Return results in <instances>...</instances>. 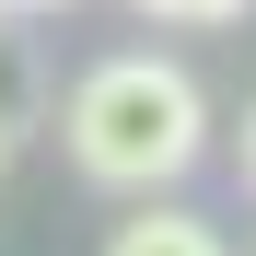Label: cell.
Masks as SVG:
<instances>
[{
	"instance_id": "6",
	"label": "cell",
	"mask_w": 256,
	"mask_h": 256,
	"mask_svg": "<svg viewBox=\"0 0 256 256\" xmlns=\"http://www.w3.org/2000/svg\"><path fill=\"white\" fill-rule=\"evenodd\" d=\"M35 12H58V0H35Z\"/></svg>"
},
{
	"instance_id": "2",
	"label": "cell",
	"mask_w": 256,
	"mask_h": 256,
	"mask_svg": "<svg viewBox=\"0 0 256 256\" xmlns=\"http://www.w3.org/2000/svg\"><path fill=\"white\" fill-rule=\"evenodd\" d=\"M105 256H233V244L210 233L198 210H175V198H140V222H116V233H105Z\"/></svg>"
},
{
	"instance_id": "4",
	"label": "cell",
	"mask_w": 256,
	"mask_h": 256,
	"mask_svg": "<svg viewBox=\"0 0 256 256\" xmlns=\"http://www.w3.org/2000/svg\"><path fill=\"white\" fill-rule=\"evenodd\" d=\"M233 163H244V186H256V105H244V128H233Z\"/></svg>"
},
{
	"instance_id": "1",
	"label": "cell",
	"mask_w": 256,
	"mask_h": 256,
	"mask_svg": "<svg viewBox=\"0 0 256 256\" xmlns=\"http://www.w3.org/2000/svg\"><path fill=\"white\" fill-rule=\"evenodd\" d=\"M58 140H70V163H82L94 186H116V198H163V186L210 152V94H198L186 58L128 47V58H94V70L70 82Z\"/></svg>"
},
{
	"instance_id": "3",
	"label": "cell",
	"mask_w": 256,
	"mask_h": 256,
	"mask_svg": "<svg viewBox=\"0 0 256 256\" xmlns=\"http://www.w3.org/2000/svg\"><path fill=\"white\" fill-rule=\"evenodd\" d=\"M140 12H152V24H233L244 0H140Z\"/></svg>"
},
{
	"instance_id": "5",
	"label": "cell",
	"mask_w": 256,
	"mask_h": 256,
	"mask_svg": "<svg viewBox=\"0 0 256 256\" xmlns=\"http://www.w3.org/2000/svg\"><path fill=\"white\" fill-rule=\"evenodd\" d=\"M0 163H12V128H0Z\"/></svg>"
}]
</instances>
